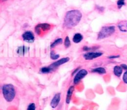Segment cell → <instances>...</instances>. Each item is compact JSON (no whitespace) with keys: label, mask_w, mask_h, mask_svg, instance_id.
Returning <instances> with one entry per match:
<instances>
[{"label":"cell","mask_w":127,"mask_h":110,"mask_svg":"<svg viewBox=\"0 0 127 110\" xmlns=\"http://www.w3.org/2000/svg\"><path fill=\"white\" fill-rule=\"evenodd\" d=\"M83 35L80 33H76L75 34L73 35L72 40H73V43H76V44H78V43H81L83 40Z\"/></svg>","instance_id":"obj_14"},{"label":"cell","mask_w":127,"mask_h":110,"mask_svg":"<svg viewBox=\"0 0 127 110\" xmlns=\"http://www.w3.org/2000/svg\"><path fill=\"white\" fill-rule=\"evenodd\" d=\"M91 71L92 73H95V74H100V75H104L107 73L106 69L103 67H97L93 68Z\"/></svg>","instance_id":"obj_15"},{"label":"cell","mask_w":127,"mask_h":110,"mask_svg":"<svg viewBox=\"0 0 127 110\" xmlns=\"http://www.w3.org/2000/svg\"><path fill=\"white\" fill-rule=\"evenodd\" d=\"M80 69H81V67H78L76 68V69H74V70H73V72H72V73H71V75H72V76H74V74H76V73L78 72L79 71V70H80Z\"/></svg>","instance_id":"obj_26"},{"label":"cell","mask_w":127,"mask_h":110,"mask_svg":"<svg viewBox=\"0 0 127 110\" xmlns=\"http://www.w3.org/2000/svg\"><path fill=\"white\" fill-rule=\"evenodd\" d=\"M115 31H116V27L115 25L104 26L98 32L97 39L98 40H100L109 38L115 33Z\"/></svg>","instance_id":"obj_3"},{"label":"cell","mask_w":127,"mask_h":110,"mask_svg":"<svg viewBox=\"0 0 127 110\" xmlns=\"http://www.w3.org/2000/svg\"><path fill=\"white\" fill-rule=\"evenodd\" d=\"M123 68L121 66L119 65H116L113 68V72L114 74L117 77H120L122 75V74H123Z\"/></svg>","instance_id":"obj_12"},{"label":"cell","mask_w":127,"mask_h":110,"mask_svg":"<svg viewBox=\"0 0 127 110\" xmlns=\"http://www.w3.org/2000/svg\"><path fill=\"white\" fill-rule=\"evenodd\" d=\"M103 54H104V53L102 51H88L85 53L83 54V58L85 60L91 61L97 59L98 58H100Z\"/></svg>","instance_id":"obj_6"},{"label":"cell","mask_w":127,"mask_h":110,"mask_svg":"<svg viewBox=\"0 0 127 110\" xmlns=\"http://www.w3.org/2000/svg\"><path fill=\"white\" fill-rule=\"evenodd\" d=\"M88 74V71L86 69H81L76 74L74 75L73 78V84L74 85H78L80 82L85 78Z\"/></svg>","instance_id":"obj_5"},{"label":"cell","mask_w":127,"mask_h":110,"mask_svg":"<svg viewBox=\"0 0 127 110\" xmlns=\"http://www.w3.org/2000/svg\"><path fill=\"white\" fill-rule=\"evenodd\" d=\"M74 90H75V87H74V85H71V86H70L68 88L66 93V103L67 105L70 103L71 100L72 95H73Z\"/></svg>","instance_id":"obj_11"},{"label":"cell","mask_w":127,"mask_h":110,"mask_svg":"<svg viewBox=\"0 0 127 110\" xmlns=\"http://www.w3.org/2000/svg\"><path fill=\"white\" fill-rule=\"evenodd\" d=\"M71 42L70 39H69V37L68 36H66L64 38V47L66 48H68L71 46Z\"/></svg>","instance_id":"obj_19"},{"label":"cell","mask_w":127,"mask_h":110,"mask_svg":"<svg viewBox=\"0 0 127 110\" xmlns=\"http://www.w3.org/2000/svg\"><path fill=\"white\" fill-rule=\"evenodd\" d=\"M22 38L24 42L29 43H32L35 42V35L31 30H27L24 32L22 35Z\"/></svg>","instance_id":"obj_7"},{"label":"cell","mask_w":127,"mask_h":110,"mask_svg":"<svg viewBox=\"0 0 127 110\" xmlns=\"http://www.w3.org/2000/svg\"><path fill=\"white\" fill-rule=\"evenodd\" d=\"M52 25L48 23H40L37 24L35 27V32L37 35H42V33H45L51 29Z\"/></svg>","instance_id":"obj_4"},{"label":"cell","mask_w":127,"mask_h":110,"mask_svg":"<svg viewBox=\"0 0 127 110\" xmlns=\"http://www.w3.org/2000/svg\"><path fill=\"white\" fill-rule=\"evenodd\" d=\"M2 1H6V0H2Z\"/></svg>","instance_id":"obj_28"},{"label":"cell","mask_w":127,"mask_h":110,"mask_svg":"<svg viewBox=\"0 0 127 110\" xmlns=\"http://www.w3.org/2000/svg\"><path fill=\"white\" fill-rule=\"evenodd\" d=\"M55 69L53 68L52 66H51L50 65L48 66H43L40 68V72L43 74H50V73L53 72L55 70Z\"/></svg>","instance_id":"obj_13"},{"label":"cell","mask_w":127,"mask_h":110,"mask_svg":"<svg viewBox=\"0 0 127 110\" xmlns=\"http://www.w3.org/2000/svg\"><path fill=\"white\" fill-rule=\"evenodd\" d=\"M69 60H70V58L69 57H64V58H62L61 59H58V60H56L55 61L52 63L50 64V66L53 67V68H55V69H56V68L60 66L66 64L68 62H69Z\"/></svg>","instance_id":"obj_8"},{"label":"cell","mask_w":127,"mask_h":110,"mask_svg":"<svg viewBox=\"0 0 127 110\" xmlns=\"http://www.w3.org/2000/svg\"><path fill=\"white\" fill-rule=\"evenodd\" d=\"M50 57L51 59L52 60H58L60 58V54H57L55 53V52L54 51L52 50L50 51Z\"/></svg>","instance_id":"obj_18"},{"label":"cell","mask_w":127,"mask_h":110,"mask_svg":"<svg viewBox=\"0 0 127 110\" xmlns=\"http://www.w3.org/2000/svg\"><path fill=\"white\" fill-rule=\"evenodd\" d=\"M119 30L122 32H127V21H124L119 22L117 25Z\"/></svg>","instance_id":"obj_16"},{"label":"cell","mask_w":127,"mask_h":110,"mask_svg":"<svg viewBox=\"0 0 127 110\" xmlns=\"http://www.w3.org/2000/svg\"><path fill=\"white\" fill-rule=\"evenodd\" d=\"M95 9H96L98 11H99V12H104V10H105V7H102V6H97H97H95Z\"/></svg>","instance_id":"obj_24"},{"label":"cell","mask_w":127,"mask_h":110,"mask_svg":"<svg viewBox=\"0 0 127 110\" xmlns=\"http://www.w3.org/2000/svg\"><path fill=\"white\" fill-rule=\"evenodd\" d=\"M120 57V55H112V56H107V58L109 59H117V58H119Z\"/></svg>","instance_id":"obj_25"},{"label":"cell","mask_w":127,"mask_h":110,"mask_svg":"<svg viewBox=\"0 0 127 110\" xmlns=\"http://www.w3.org/2000/svg\"><path fill=\"white\" fill-rule=\"evenodd\" d=\"M1 90L4 100L7 102H12L16 95V91L14 86L11 84H4L2 86Z\"/></svg>","instance_id":"obj_2"},{"label":"cell","mask_w":127,"mask_h":110,"mask_svg":"<svg viewBox=\"0 0 127 110\" xmlns=\"http://www.w3.org/2000/svg\"><path fill=\"white\" fill-rule=\"evenodd\" d=\"M122 80L125 84H127V70H125V72L123 74Z\"/></svg>","instance_id":"obj_23"},{"label":"cell","mask_w":127,"mask_h":110,"mask_svg":"<svg viewBox=\"0 0 127 110\" xmlns=\"http://www.w3.org/2000/svg\"><path fill=\"white\" fill-rule=\"evenodd\" d=\"M97 48H95V46H84L83 47V50L85 52L92 51L94 49H97Z\"/></svg>","instance_id":"obj_21"},{"label":"cell","mask_w":127,"mask_h":110,"mask_svg":"<svg viewBox=\"0 0 127 110\" xmlns=\"http://www.w3.org/2000/svg\"><path fill=\"white\" fill-rule=\"evenodd\" d=\"M27 110H36V105L35 103H31L27 106Z\"/></svg>","instance_id":"obj_22"},{"label":"cell","mask_w":127,"mask_h":110,"mask_svg":"<svg viewBox=\"0 0 127 110\" xmlns=\"http://www.w3.org/2000/svg\"><path fill=\"white\" fill-rule=\"evenodd\" d=\"M124 70H127V65L126 64H122L120 65Z\"/></svg>","instance_id":"obj_27"},{"label":"cell","mask_w":127,"mask_h":110,"mask_svg":"<svg viewBox=\"0 0 127 110\" xmlns=\"http://www.w3.org/2000/svg\"><path fill=\"white\" fill-rule=\"evenodd\" d=\"M61 101V93H57L53 96L50 101V106L53 109H55L59 105Z\"/></svg>","instance_id":"obj_9"},{"label":"cell","mask_w":127,"mask_h":110,"mask_svg":"<svg viewBox=\"0 0 127 110\" xmlns=\"http://www.w3.org/2000/svg\"><path fill=\"white\" fill-rule=\"evenodd\" d=\"M125 1H126V0H118L117 2V5L118 9H121L123 6H125V5L126 4Z\"/></svg>","instance_id":"obj_20"},{"label":"cell","mask_w":127,"mask_h":110,"mask_svg":"<svg viewBox=\"0 0 127 110\" xmlns=\"http://www.w3.org/2000/svg\"><path fill=\"white\" fill-rule=\"evenodd\" d=\"M83 14L79 10L72 9L67 11L63 20V27L66 29H71L76 27L81 22Z\"/></svg>","instance_id":"obj_1"},{"label":"cell","mask_w":127,"mask_h":110,"mask_svg":"<svg viewBox=\"0 0 127 110\" xmlns=\"http://www.w3.org/2000/svg\"><path fill=\"white\" fill-rule=\"evenodd\" d=\"M29 49L30 48L29 46H26L25 45L20 46L16 49V53L18 55L21 56H24L25 54L28 53Z\"/></svg>","instance_id":"obj_10"},{"label":"cell","mask_w":127,"mask_h":110,"mask_svg":"<svg viewBox=\"0 0 127 110\" xmlns=\"http://www.w3.org/2000/svg\"><path fill=\"white\" fill-rule=\"evenodd\" d=\"M63 43V38H57L56 40H55L53 41L52 43H51L50 48H52V49H53V48H55V47L57 46L60 45V44H62Z\"/></svg>","instance_id":"obj_17"}]
</instances>
